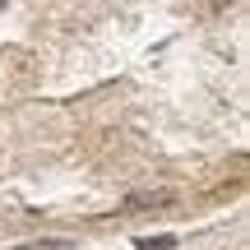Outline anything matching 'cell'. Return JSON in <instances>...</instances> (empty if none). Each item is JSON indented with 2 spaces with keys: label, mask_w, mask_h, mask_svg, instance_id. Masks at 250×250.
Masks as SVG:
<instances>
[{
  "label": "cell",
  "mask_w": 250,
  "mask_h": 250,
  "mask_svg": "<svg viewBox=\"0 0 250 250\" xmlns=\"http://www.w3.org/2000/svg\"><path fill=\"white\" fill-rule=\"evenodd\" d=\"M134 246H139V250H176V236H167V232H162V236H139Z\"/></svg>",
  "instance_id": "obj_1"
},
{
  "label": "cell",
  "mask_w": 250,
  "mask_h": 250,
  "mask_svg": "<svg viewBox=\"0 0 250 250\" xmlns=\"http://www.w3.org/2000/svg\"><path fill=\"white\" fill-rule=\"evenodd\" d=\"M0 9H5V0H0Z\"/></svg>",
  "instance_id": "obj_2"
}]
</instances>
